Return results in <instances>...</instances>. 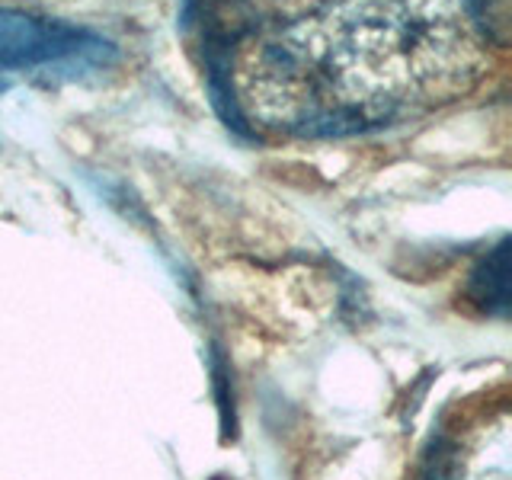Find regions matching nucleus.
<instances>
[{"mask_svg": "<svg viewBox=\"0 0 512 480\" xmlns=\"http://www.w3.org/2000/svg\"><path fill=\"white\" fill-rule=\"evenodd\" d=\"M112 45L58 20L0 7V74L77 71L103 64Z\"/></svg>", "mask_w": 512, "mask_h": 480, "instance_id": "1", "label": "nucleus"}, {"mask_svg": "<svg viewBox=\"0 0 512 480\" xmlns=\"http://www.w3.org/2000/svg\"><path fill=\"white\" fill-rule=\"evenodd\" d=\"M468 295L484 314L506 317L509 311V240H500L493 253L477 263L468 282Z\"/></svg>", "mask_w": 512, "mask_h": 480, "instance_id": "2", "label": "nucleus"}]
</instances>
